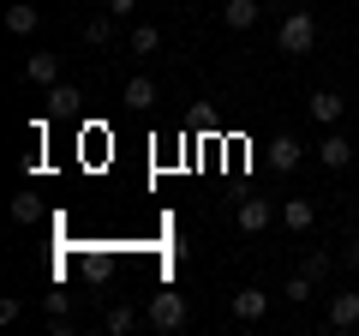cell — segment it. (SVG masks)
I'll list each match as a JSON object with an SVG mask.
<instances>
[{
  "label": "cell",
  "instance_id": "21",
  "mask_svg": "<svg viewBox=\"0 0 359 336\" xmlns=\"http://www.w3.org/2000/svg\"><path fill=\"white\" fill-rule=\"evenodd\" d=\"M42 306H48V318H54V312H72V295H66V288H48V295H42Z\"/></svg>",
  "mask_w": 359,
  "mask_h": 336
},
{
  "label": "cell",
  "instance_id": "6",
  "mask_svg": "<svg viewBox=\"0 0 359 336\" xmlns=\"http://www.w3.org/2000/svg\"><path fill=\"white\" fill-rule=\"evenodd\" d=\"M228 312H233L240 324H257V318L269 312V295H264V288H240V295L228 300Z\"/></svg>",
  "mask_w": 359,
  "mask_h": 336
},
{
  "label": "cell",
  "instance_id": "18",
  "mask_svg": "<svg viewBox=\"0 0 359 336\" xmlns=\"http://www.w3.org/2000/svg\"><path fill=\"white\" fill-rule=\"evenodd\" d=\"M36 217H42V198H36V193H18V198H13V222H18V228H30Z\"/></svg>",
  "mask_w": 359,
  "mask_h": 336
},
{
  "label": "cell",
  "instance_id": "19",
  "mask_svg": "<svg viewBox=\"0 0 359 336\" xmlns=\"http://www.w3.org/2000/svg\"><path fill=\"white\" fill-rule=\"evenodd\" d=\"M311 295H318V283H311L306 271H294V276L282 283V300H294V306H299V300H311Z\"/></svg>",
  "mask_w": 359,
  "mask_h": 336
},
{
  "label": "cell",
  "instance_id": "22",
  "mask_svg": "<svg viewBox=\"0 0 359 336\" xmlns=\"http://www.w3.org/2000/svg\"><path fill=\"white\" fill-rule=\"evenodd\" d=\"M18 318H25V300L6 295V300H0V324H18Z\"/></svg>",
  "mask_w": 359,
  "mask_h": 336
},
{
  "label": "cell",
  "instance_id": "10",
  "mask_svg": "<svg viewBox=\"0 0 359 336\" xmlns=\"http://www.w3.org/2000/svg\"><path fill=\"white\" fill-rule=\"evenodd\" d=\"M318 156H323V168H347L353 162V138H347V132H323V144H318Z\"/></svg>",
  "mask_w": 359,
  "mask_h": 336
},
{
  "label": "cell",
  "instance_id": "16",
  "mask_svg": "<svg viewBox=\"0 0 359 336\" xmlns=\"http://www.w3.org/2000/svg\"><path fill=\"white\" fill-rule=\"evenodd\" d=\"M126 49H132V54H156V49H162V30H156V25H132Z\"/></svg>",
  "mask_w": 359,
  "mask_h": 336
},
{
  "label": "cell",
  "instance_id": "23",
  "mask_svg": "<svg viewBox=\"0 0 359 336\" xmlns=\"http://www.w3.org/2000/svg\"><path fill=\"white\" fill-rule=\"evenodd\" d=\"M108 13H114V18H132V13H138V0H108Z\"/></svg>",
  "mask_w": 359,
  "mask_h": 336
},
{
  "label": "cell",
  "instance_id": "24",
  "mask_svg": "<svg viewBox=\"0 0 359 336\" xmlns=\"http://www.w3.org/2000/svg\"><path fill=\"white\" fill-rule=\"evenodd\" d=\"M347 264H353V271H359V234H353V240H347Z\"/></svg>",
  "mask_w": 359,
  "mask_h": 336
},
{
  "label": "cell",
  "instance_id": "14",
  "mask_svg": "<svg viewBox=\"0 0 359 336\" xmlns=\"http://www.w3.org/2000/svg\"><path fill=\"white\" fill-rule=\"evenodd\" d=\"M84 42H90V49H108V42H114V13L84 18Z\"/></svg>",
  "mask_w": 359,
  "mask_h": 336
},
{
  "label": "cell",
  "instance_id": "15",
  "mask_svg": "<svg viewBox=\"0 0 359 336\" xmlns=\"http://www.w3.org/2000/svg\"><path fill=\"white\" fill-rule=\"evenodd\" d=\"M78 103H84L78 84H48V108H54V115H78Z\"/></svg>",
  "mask_w": 359,
  "mask_h": 336
},
{
  "label": "cell",
  "instance_id": "11",
  "mask_svg": "<svg viewBox=\"0 0 359 336\" xmlns=\"http://www.w3.org/2000/svg\"><path fill=\"white\" fill-rule=\"evenodd\" d=\"M311 222H318V205H311V198H287L282 205V228L287 234H311Z\"/></svg>",
  "mask_w": 359,
  "mask_h": 336
},
{
  "label": "cell",
  "instance_id": "7",
  "mask_svg": "<svg viewBox=\"0 0 359 336\" xmlns=\"http://www.w3.org/2000/svg\"><path fill=\"white\" fill-rule=\"evenodd\" d=\"M264 6L269 0H228V6H222V25L228 30H252L257 18H264Z\"/></svg>",
  "mask_w": 359,
  "mask_h": 336
},
{
  "label": "cell",
  "instance_id": "25",
  "mask_svg": "<svg viewBox=\"0 0 359 336\" xmlns=\"http://www.w3.org/2000/svg\"><path fill=\"white\" fill-rule=\"evenodd\" d=\"M269 6H294V0H269Z\"/></svg>",
  "mask_w": 359,
  "mask_h": 336
},
{
  "label": "cell",
  "instance_id": "5",
  "mask_svg": "<svg viewBox=\"0 0 359 336\" xmlns=\"http://www.w3.org/2000/svg\"><path fill=\"white\" fill-rule=\"evenodd\" d=\"M311 120H318V127L323 132H330V127H341V115H347V103H341V96H335V91H311Z\"/></svg>",
  "mask_w": 359,
  "mask_h": 336
},
{
  "label": "cell",
  "instance_id": "13",
  "mask_svg": "<svg viewBox=\"0 0 359 336\" xmlns=\"http://www.w3.org/2000/svg\"><path fill=\"white\" fill-rule=\"evenodd\" d=\"M126 108H156V78H144V72L126 78Z\"/></svg>",
  "mask_w": 359,
  "mask_h": 336
},
{
  "label": "cell",
  "instance_id": "8",
  "mask_svg": "<svg viewBox=\"0 0 359 336\" xmlns=\"http://www.w3.org/2000/svg\"><path fill=\"white\" fill-rule=\"evenodd\" d=\"M299 156H306V144L287 138V132H276V144H269V168H276V174H294Z\"/></svg>",
  "mask_w": 359,
  "mask_h": 336
},
{
  "label": "cell",
  "instance_id": "20",
  "mask_svg": "<svg viewBox=\"0 0 359 336\" xmlns=\"http://www.w3.org/2000/svg\"><path fill=\"white\" fill-rule=\"evenodd\" d=\"M299 271H306L311 283H330V271H335V259H330V252H306V259H299Z\"/></svg>",
  "mask_w": 359,
  "mask_h": 336
},
{
  "label": "cell",
  "instance_id": "12",
  "mask_svg": "<svg viewBox=\"0 0 359 336\" xmlns=\"http://www.w3.org/2000/svg\"><path fill=\"white\" fill-rule=\"evenodd\" d=\"M6 30H13V37H36L42 13H36V6H6Z\"/></svg>",
  "mask_w": 359,
  "mask_h": 336
},
{
  "label": "cell",
  "instance_id": "17",
  "mask_svg": "<svg viewBox=\"0 0 359 336\" xmlns=\"http://www.w3.org/2000/svg\"><path fill=\"white\" fill-rule=\"evenodd\" d=\"M102 330H114V336L138 330V312H132V306H108V312H102Z\"/></svg>",
  "mask_w": 359,
  "mask_h": 336
},
{
  "label": "cell",
  "instance_id": "1",
  "mask_svg": "<svg viewBox=\"0 0 359 336\" xmlns=\"http://www.w3.org/2000/svg\"><path fill=\"white\" fill-rule=\"evenodd\" d=\"M186 318H192V306H186V295H174V288H156L150 306H144V324H150V330H162V336L186 330Z\"/></svg>",
  "mask_w": 359,
  "mask_h": 336
},
{
  "label": "cell",
  "instance_id": "4",
  "mask_svg": "<svg viewBox=\"0 0 359 336\" xmlns=\"http://www.w3.org/2000/svg\"><path fill=\"white\" fill-rule=\"evenodd\" d=\"M240 234H264L269 222H276V205H269V198H240Z\"/></svg>",
  "mask_w": 359,
  "mask_h": 336
},
{
  "label": "cell",
  "instance_id": "3",
  "mask_svg": "<svg viewBox=\"0 0 359 336\" xmlns=\"http://www.w3.org/2000/svg\"><path fill=\"white\" fill-rule=\"evenodd\" d=\"M323 324H330L335 336L359 330V288H335V295H330V312H323Z\"/></svg>",
  "mask_w": 359,
  "mask_h": 336
},
{
  "label": "cell",
  "instance_id": "9",
  "mask_svg": "<svg viewBox=\"0 0 359 336\" xmlns=\"http://www.w3.org/2000/svg\"><path fill=\"white\" fill-rule=\"evenodd\" d=\"M25 78L30 84H42V91H48V84H60V54H25Z\"/></svg>",
  "mask_w": 359,
  "mask_h": 336
},
{
  "label": "cell",
  "instance_id": "2",
  "mask_svg": "<svg viewBox=\"0 0 359 336\" xmlns=\"http://www.w3.org/2000/svg\"><path fill=\"white\" fill-rule=\"evenodd\" d=\"M276 49L294 54V60H299V54H311V49H318V18H311V13H287L282 30H276Z\"/></svg>",
  "mask_w": 359,
  "mask_h": 336
}]
</instances>
